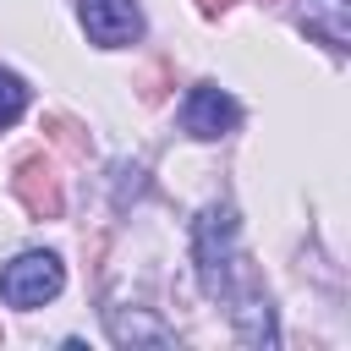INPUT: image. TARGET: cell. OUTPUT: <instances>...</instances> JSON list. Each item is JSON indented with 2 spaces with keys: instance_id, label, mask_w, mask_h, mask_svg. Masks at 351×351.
<instances>
[{
  "instance_id": "52a82bcc",
  "label": "cell",
  "mask_w": 351,
  "mask_h": 351,
  "mask_svg": "<svg viewBox=\"0 0 351 351\" xmlns=\"http://www.w3.org/2000/svg\"><path fill=\"white\" fill-rule=\"evenodd\" d=\"M16 197H22L33 214H60V192H55L49 170H44V186H38V165H22V176H16Z\"/></svg>"
},
{
  "instance_id": "7a4b0ae2",
  "label": "cell",
  "mask_w": 351,
  "mask_h": 351,
  "mask_svg": "<svg viewBox=\"0 0 351 351\" xmlns=\"http://www.w3.org/2000/svg\"><path fill=\"white\" fill-rule=\"evenodd\" d=\"M60 285H66V269L55 252H16L0 269V302L11 307H44L60 296Z\"/></svg>"
},
{
  "instance_id": "5b68a950",
  "label": "cell",
  "mask_w": 351,
  "mask_h": 351,
  "mask_svg": "<svg viewBox=\"0 0 351 351\" xmlns=\"http://www.w3.org/2000/svg\"><path fill=\"white\" fill-rule=\"evenodd\" d=\"M302 22L329 49H351V0H307L302 5Z\"/></svg>"
},
{
  "instance_id": "8992f818",
  "label": "cell",
  "mask_w": 351,
  "mask_h": 351,
  "mask_svg": "<svg viewBox=\"0 0 351 351\" xmlns=\"http://www.w3.org/2000/svg\"><path fill=\"white\" fill-rule=\"evenodd\" d=\"M230 324H236L241 340H252V346H274V313H269V302L247 296L241 307H230Z\"/></svg>"
},
{
  "instance_id": "277c9868",
  "label": "cell",
  "mask_w": 351,
  "mask_h": 351,
  "mask_svg": "<svg viewBox=\"0 0 351 351\" xmlns=\"http://www.w3.org/2000/svg\"><path fill=\"white\" fill-rule=\"evenodd\" d=\"M236 121H241L236 99H230L225 88H214V82H197V88L186 93V104H181V126H186L192 137H203V143L236 132Z\"/></svg>"
},
{
  "instance_id": "3957f363",
  "label": "cell",
  "mask_w": 351,
  "mask_h": 351,
  "mask_svg": "<svg viewBox=\"0 0 351 351\" xmlns=\"http://www.w3.org/2000/svg\"><path fill=\"white\" fill-rule=\"evenodd\" d=\"M77 16H82V27H88V38H93L99 49H121V44H137V38H143V11H137V0H82Z\"/></svg>"
},
{
  "instance_id": "ba28073f",
  "label": "cell",
  "mask_w": 351,
  "mask_h": 351,
  "mask_svg": "<svg viewBox=\"0 0 351 351\" xmlns=\"http://www.w3.org/2000/svg\"><path fill=\"white\" fill-rule=\"evenodd\" d=\"M110 335L121 340V346H132V340H148V346H165L170 335L154 324V318H126L121 307H110Z\"/></svg>"
},
{
  "instance_id": "6da1fadb",
  "label": "cell",
  "mask_w": 351,
  "mask_h": 351,
  "mask_svg": "<svg viewBox=\"0 0 351 351\" xmlns=\"http://www.w3.org/2000/svg\"><path fill=\"white\" fill-rule=\"evenodd\" d=\"M192 252H197V280H203V291L219 302V296H230L236 291V214L225 208V203H208L203 214H197V225H192Z\"/></svg>"
},
{
  "instance_id": "9c48e42d",
  "label": "cell",
  "mask_w": 351,
  "mask_h": 351,
  "mask_svg": "<svg viewBox=\"0 0 351 351\" xmlns=\"http://www.w3.org/2000/svg\"><path fill=\"white\" fill-rule=\"evenodd\" d=\"M22 110H27V82L16 71H0V126H11Z\"/></svg>"
}]
</instances>
